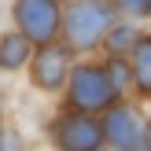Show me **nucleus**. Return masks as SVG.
<instances>
[{"instance_id": "obj_1", "label": "nucleus", "mask_w": 151, "mask_h": 151, "mask_svg": "<svg viewBox=\"0 0 151 151\" xmlns=\"http://www.w3.org/2000/svg\"><path fill=\"white\" fill-rule=\"evenodd\" d=\"M118 92V85L111 81L107 70H100V66H81V70H74V103L85 111H96L103 107V103H111Z\"/></svg>"}, {"instance_id": "obj_8", "label": "nucleus", "mask_w": 151, "mask_h": 151, "mask_svg": "<svg viewBox=\"0 0 151 151\" xmlns=\"http://www.w3.org/2000/svg\"><path fill=\"white\" fill-rule=\"evenodd\" d=\"M133 70H137V81L144 92H151V37L137 44V55H133Z\"/></svg>"}, {"instance_id": "obj_4", "label": "nucleus", "mask_w": 151, "mask_h": 151, "mask_svg": "<svg viewBox=\"0 0 151 151\" xmlns=\"http://www.w3.org/2000/svg\"><path fill=\"white\" fill-rule=\"evenodd\" d=\"M103 133L122 151H144L147 147V129L133 111H111V118L103 122Z\"/></svg>"}, {"instance_id": "obj_3", "label": "nucleus", "mask_w": 151, "mask_h": 151, "mask_svg": "<svg viewBox=\"0 0 151 151\" xmlns=\"http://www.w3.org/2000/svg\"><path fill=\"white\" fill-rule=\"evenodd\" d=\"M19 26L33 41H48L59 26V11L52 0H19Z\"/></svg>"}, {"instance_id": "obj_7", "label": "nucleus", "mask_w": 151, "mask_h": 151, "mask_svg": "<svg viewBox=\"0 0 151 151\" xmlns=\"http://www.w3.org/2000/svg\"><path fill=\"white\" fill-rule=\"evenodd\" d=\"M29 44H26V33H7L0 41V66H22Z\"/></svg>"}, {"instance_id": "obj_9", "label": "nucleus", "mask_w": 151, "mask_h": 151, "mask_svg": "<svg viewBox=\"0 0 151 151\" xmlns=\"http://www.w3.org/2000/svg\"><path fill=\"white\" fill-rule=\"evenodd\" d=\"M122 7L133 11V15H147L151 11V0H122Z\"/></svg>"}, {"instance_id": "obj_5", "label": "nucleus", "mask_w": 151, "mask_h": 151, "mask_svg": "<svg viewBox=\"0 0 151 151\" xmlns=\"http://www.w3.org/2000/svg\"><path fill=\"white\" fill-rule=\"evenodd\" d=\"M55 137H59L63 151H100V144H103V129L92 118H66L55 129Z\"/></svg>"}, {"instance_id": "obj_2", "label": "nucleus", "mask_w": 151, "mask_h": 151, "mask_svg": "<svg viewBox=\"0 0 151 151\" xmlns=\"http://www.w3.org/2000/svg\"><path fill=\"white\" fill-rule=\"evenodd\" d=\"M107 22H111V11L100 4V0L74 4L70 19H66V26H70V44H78V48L96 44V41H100V33L107 29Z\"/></svg>"}, {"instance_id": "obj_6", "label": "nucleus", "mask_w": 151, "mask_h": 151, "mask_svg": "<svg viewBox=\"0 0 151 151\" xmlns=\"http://www.w3.org/2000/svg\"><path fill=\"white\" fill-rule=\"evenodd\" d=\"M63 74H66V52L63 48L41 52V59H37V81L48 85V88H55L59 81H63Z\"/></svg>"}]
</instances>
